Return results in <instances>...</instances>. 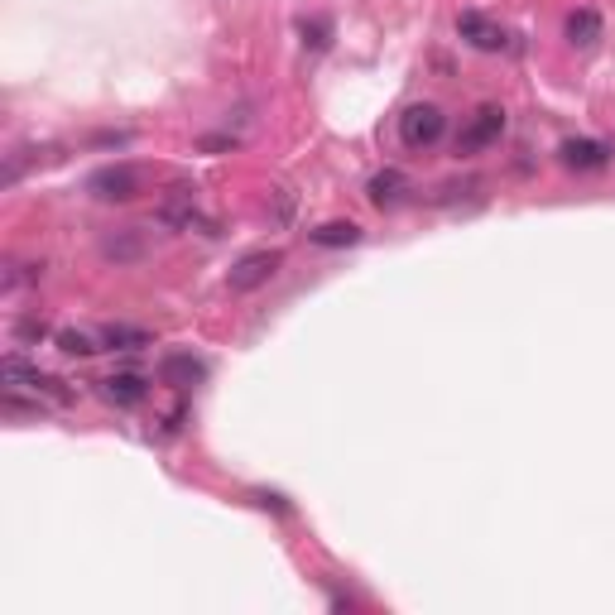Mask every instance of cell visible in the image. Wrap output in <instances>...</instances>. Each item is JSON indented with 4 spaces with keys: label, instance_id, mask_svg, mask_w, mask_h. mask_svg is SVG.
Masks as SVG:
<instances>
[{
    "label": "cell",
    "instance_id": "cell-16",
    "mask_svg": "<svg viewBox=\"0 0 615 615\" xmlns=\"http://www.w3.org/2000/svg\"><path fill=\"white\" fill-rule=\"evenodd\" d=\"M29 390H34V394H49V399H58V404H68V399H73V394L63 390V380H53V375H39V370H34Z\"/></svg>",
    "mask_w": 615,
    "mask_h": 615
},
{
    "label": "cell",
    "instance_id": "cell-13",
    "mask_svg": "<svg viewBox=\"0 0 615 615\" xmlns=\"http://www.w3.org/2000/svg\"><path fill=\"white\" fill-rule=\"evenodd\" d=\"M356 241H361V226L356 222H322L313 231V246L322 250H342V246H356Z\"/></svg>",
    "mask_w": 615,
    "mask_h": 615
},
{
    "label": "cell",
    "instance_id": "cell-9",
    "mask_svg": "<svg viewBox=\"0 0 615 615\" xmlns=\"http://www.w3.org/2000/svg\"><path fill=\"white\" fill-rule=\"evenodd\" d=\"M370 202H375V207H399V202H404V193H409V178H404V173L399 169H385V173H375V178H370Z\"/></svg>",
    "mask_w": 615,
    "mask_h": 615
},
{
    "label": "cell",
    "instance_id": "cell-3",
    "mask_svg": "<svg viewBox=\"0 0 615 615\" xmlns=\"http://www.w3.org/2000/svg\"><path fill=\"white\" fill-rule=\"evenodd\" d=\"M140 188H145V178H140L135 164H106V169H97L87 178V193L97 202H135Z\"/></svg>",
    "mask_w": 615,
    "mask_h": 615
},
{
    "label": "cell",
    "instance_id": "cell-8",
    "mask_svg": "<svg viewBox=\"0 0 615 615\" xmlns=\"http://www.w3.org/2000/svg\"><path fill=\"white\" fill-rule=\"evenodd\" d=\"M101 255H106V260H116V265H135V260H145V236H140V231L101 236Z\"/></svg>",
    "mask_w": 615,
    "mask_h": 615
},
{
    "label": "cell",
    "instance_id": "cell-17",
    "mask_svg": "<svg viewBox=\"0 0 615 615\" xmlns=\"http://www.w3.org/2000/svg\"><path fill=\"white\" fill-rule=\"evenodd\" d=\"M236 145H241L236 135H202V140H197L202 154H226V149H236Z\"/></svg>",
    "mask_w": 615,
    "mask_h": 615
},
{
    "label": "cell",
    "instance_id": "cell-2",
    "mask_svg": "<svg viewBox=\"0 0 615 615\" xmlns=\"http://www.w3.org/2000/svg\"><path fill=\"white\" fill-rule=\"evenodd\" d=\"M443 130H447V116L443 106H433V101H419V106H409L399 116V140L409 149H433L443 140Z\"/></svg>",
    "mask_w": 615,
    "mask_h": 615
},
{
    "label": "cell",
    "instance_id": "cell-5",
    "mask_svg": "<svg viewBox=\"0 0 615 615\" xmlns=\"http://www.w3.org/2000/svg\"><path fill=\"white\" fill-rule=\"evenodd\" d=\"M457 34L467 39L471 49H481V53H500L505 44H510V34L495 25V20H486L481 10H462V15H457Z\"/></svg>",
    "mask_w": 615,
    "mask_h": 615
},
{
    "label": "cell",
    "instance_id": "cell-12",
    "mask_svg": "<svg viewBox=\"0 0 615 615\" xmlns=\"http://www.w3.org/2000/svg\"><path fill=\"white\" fill-rule=\"evenodd\" d=\"M101 346H111V351H140V346H154L145 327H130V322H111L106 332H101Z\"/></svg>",
    "mask_w": 615,
    "mask_h": 615
},
{
    "label": "cell",
    "instance_id": "cell-18",
    "mask_svg": "<svg viewBox=\"0 0 615 615\" xmlns=\"http://www.w3.org/2000/svg\"><path fill=\"white\" fill-rule=\"evenodd\" d=\"M44 332H49V327H44V318H20V322H15V337H20V342H39Z\"/></svg>",
    "mask_w": 615,
    "mask_h": 615
},
{
    "label": "cell",
    "instance_id": "cell-6",
    "mask_svg": "<svg viewBox=\"0 0 615 615\" xmlns=\"http://www.w3.org/2000/svg\"><path fill=\"white\" fill-rule=\"evenodd\" d=\"M563 39H567V44H572V49H591V44L601 39V15H596L591 5H577V10L567 15Z\"/></svg>",
    "mask_w": 615,
    "mask_h": 615
},
{
    "label": "cell",
    "instance_id": "cell-15",
    "mask_svg": "<svg viewBox=\"0 0 615 615\" xmlns=\"http://www.w3.org/2000/svg\"><path fill=\"white\" fill-rule=\"evenodd\" d=\"M58 351L63 356H97L101 346L87 337V332H58Z\"/></svg>",
    "mask_w": 615,
    "mask_h": 615
},
{
    "label": "cell",
    "instance_id": "cell-14",
    "mask_svg": "<svg viewBox=\"0 0 615 615\" xmlns=\"http://www.w3.org/2000/svg\"><path fill=\"white\" fill-rule=\"evenodd\" d=\"M298 34H303V44H308L313 53H322L327 44H332V20H327V15H313V20L298 25Z\"/></svg>",
    "mask_w": 615,
    "mask_h": 615
},
{
    "label": "cell",
    "instance_id": "cell-7",
    "mask_svg": "<svg viewBox=\"0 0 615 615\" xmlns=\"http://www.w3.org/2000/svg\"><path fill=\"white\" fill-rule=\"evenodd\" d=\"M558 159H563L567 169H601L606 159H611V149L596 145V140H563V149H558Z\"/></svg>",
    "mask_w": 615,
    "mask_h": 615
},
{
    "label": "cell",
    "instance_id": "cell-10",
    "mask_svg": "<svg viewBox=\"0 0 615 615\" xmlns=\"http://www.w3.org/2000/svg\"><path fill=\"white\" fill-rule=\"evenodd\" d=\"M101 394H106L111 404L130 409V404H140V399L149 394V385L140 380V375H130V370H125V375H111V380H101Z\"/></svg>",
    "mask_w": 615,
    "mask_h": 615
},
{
    "label": "cell",
    "instance_id": "cell-1",
    "mask_svg": "<svg viewBox=\"0 0 615 615\" xmlns=\"http://www.w3.org/2000/svg\"><path fill=\"white\" fill-rule=\"evenodd\" d=\"M279 265H284V250H250V255H241V260L231 265L226 289H231V294H255V289H265L274 274H279Z\"/></svg>",
    "mask_w": 615,
    "mask_h": 615
},
{
    "label": "cell",
    "instance_id": "cell-11",
    "mask_svg": "<svg viewBox=\"0 0 615 615\" xmlns=\"http://www.w3.org/2000/svg\"><path fill=\"white\" fill-rule=\"evenodd\" d=\"M159 375H164V385H178V390H188V385H197V380L207 375V366H202V361H193V356H164Z\"/></svg>",
    "mask_w": 615,
    "mask_h": 615
},
{
    "label": "cell",
    "instance_id": "cell-4",
    "mask_svg": "<svg viewBox=\"0 0 615 615\" xmlns=\"http://www.w3.org/2000/svg\"><path fill=\"white\" fill-rule=\"evenodd\" d=\"M500 135H505V111H500V106H481V111L462 125V135H457V154H462V159H471V154L491 149Z\"/></svg>",
    "mask_w": 615,
    "mask_h": 615
}]
</instances>
